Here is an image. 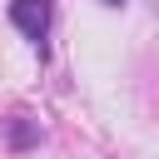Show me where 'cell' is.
<instances>
[{
  "label": "cell",
  "mask_w": 159,
  "mask_h": 159,
  "mask_svg": "<svg viewBox=\"0 0 159 159\" xmlns=\"http://www.w3.org/2000/svg\"><path fill=\"white\" fill-rule=\"evenodd\" d=\"M10 25L45 60V40H50V25H55V0H10Z\"/></svg>",
  "instance_id": "obj_1"
},
{
  "label": "cell",
  "mask_w": 159,
  "mask_h": 159,
  "mask_svg": "<svg viewBox=\"0 0 159 159\" xmlns=\"http://www.w3.org/2000/svg\"><path fill=\"white\" fill-rule=\"evenodd\" d=\"M5 144H10L15 154H25V149H35V144H40V129H35L25 114H10V119H5Z\"/></svg>",
  "instance_id": "obj_2"
},
{
  "label": "cell",
  "mask_w": 159,
  "mask_h": 159,
  "mask_svg": "<svg viewBox=\"0 0 159 159\" xmlns=\"http://www.w3.org/2000/svg\"><path fill=\"white\" fill-rule=\"evenodd\" d=\"M104 5H109V10H119V5H124V0H104Z\"/></svg>",
  "instance_id": "obj_3"
},
{
  "label": "cell",
  "mask_w": 159,
  "mask_h": 159,
  "mask_svg": "<svg viewBox=\"0 0 159 159\" xmlns=\"http://www.w3.org/2000/svg\"><path fill=\"white\" fill-rule=\"evenodd\" d=\"M154 5H159V0H154Z\"/></svg>",
  "instance_id": "obj_4"
}]
</instances>
